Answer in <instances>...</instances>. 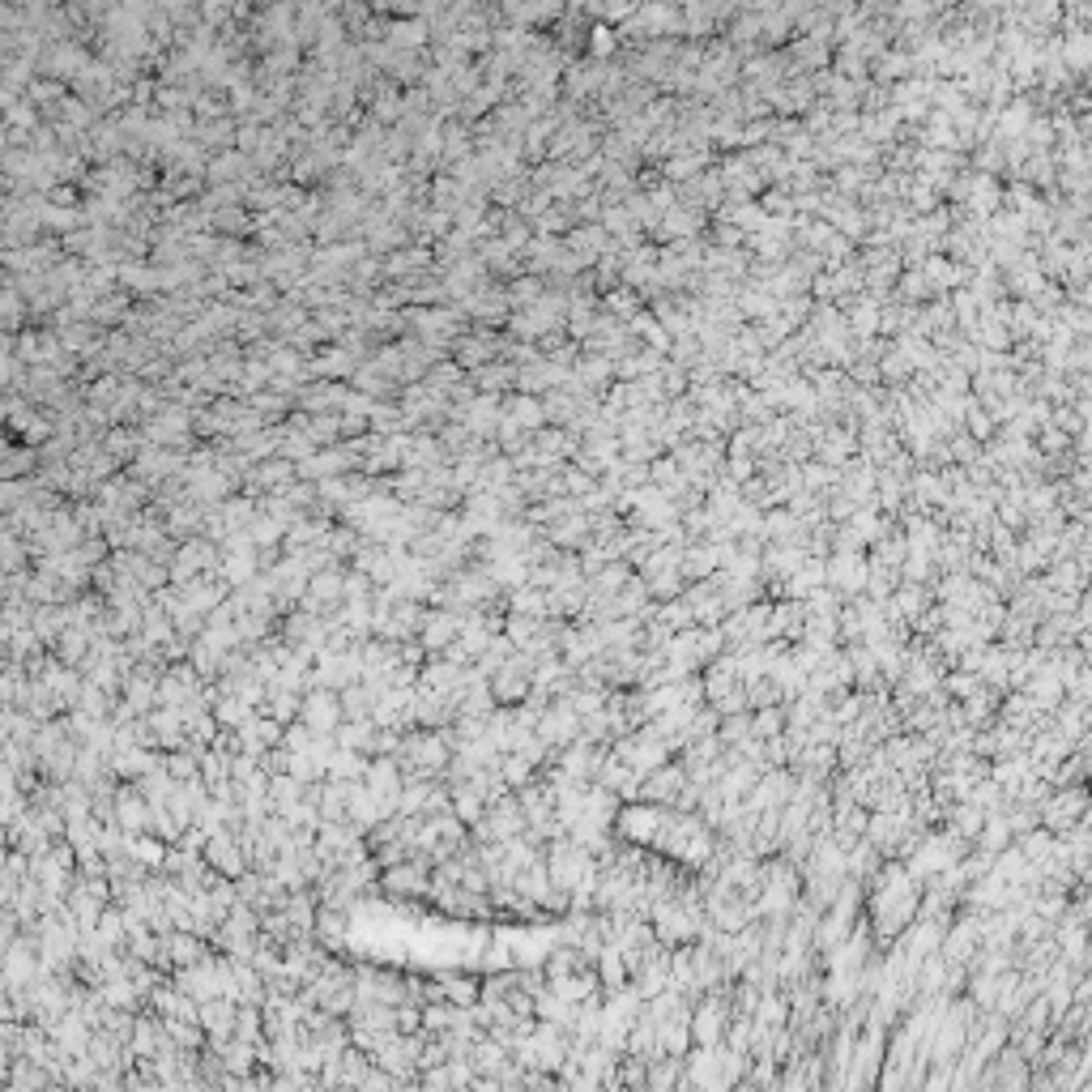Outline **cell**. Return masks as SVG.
I'll return each instance as SVG.
<instances>
[{
	"instance_id": "obj_41",
	"label": "cell",
	"mask_w": 1092,
	"mask_h": 1092,
	"mask_svg": "<svg viewBox=\"0 0 1092 1092\" xmlns=\"http://www.w3.org/2000/svg\"><path fill=\"white\" fill-rule=\"evenodd\" d=\"M1080 576H1084V567L1071 564V559H1067L1062 567H1054V572H1050V589H1059V593H1076L1080 585H1084Z\"/></svg>"
},
{
	"instance_id": "obj_14",
	"label": "cell",
	"mask_w": 1092,
	"mask_h": 1092,
	"mask_svg": "<svg viewBox=\"0 0 1092 1092\" xmlns=\"http://www.w3.org/2000/svg\"><path fill=\"white\" fill-rule=\"evenodd\" d=\"M461 670L457 662H448L444 653H431L427 666L418 670V687H427V692H439V696H453L457 687H461Z\"/></svg>"
},
{
	"instance_id": "obj_16",
	"label": "cell",
	"mask_w": 1092,
	"mask_h": 1092,
	"mask_svg": "<svg viewBox=\"0 0 1092 1092\" xmlns=\"http://www.w3.org/2000/svg\"><path fill=\"white\" fill-rule=\"evenodd\" d=\"M346 934H351V910H342V905H320V913H316L320 948H342Z\"/></svg>"
},
{
	"instance_id": "obj_13",
	"label": "cell",
	"mask_w": 1092,
	"mask_h": 1092,
	"mask_svg": "<svg viewBox=\"0 0 1092 1092\" xmlns=\"http://www.w3.org/2000/svg\"><path fill=\"white\" fill-rule=\"evenodd\" d=\"M145 717H150L154 734H159V747H162V751H180V747H188V726H183V709L159 704V709L145 713Z\"/></svg>"
},
{
	"instance_id": "obj_12",
	"label": "cell",
	"mask_w": 1092,
	"mask_h": 1092,
	"mask_svg": "<svg viewBox=\"0 0 1092 1092\" xmlns=\"http://www.w3.org/2000/svg\"><path fill=\"white\" fill-rule=\"evenodd\" d=\"M423 645L431 649V653H444L448 645H453L457 636H461V610H448V607H431L427 619H423Z\"/></svg>"
},
{
	"instance_id": "obj_18",
	"label": "cell",
	"mask_w": 1092,
	"mask_h": 1092,
	"mask_svg": "<svg viewBox=\"0 0 1092 1092\" xmlns=\"http://www.w3.org/2000/svg\"><path fill=\"white\" fill-rule=\"evenodd\" d=\"M1012 837H1016V832H1012V824H1007V815L995 811V815H986V824H981V832L973 837V846L995 858V853H1003L1007 846H1012Z\"/></svg>"
},
{
	"instance_id": "obj_37",
	"label": "cell",
	"mask_w": 1092,
	"mask_h": 1092,
	"mask_svg": "<svg viewBox=\"0 0 1092 1092\" xmlns=\"http://www.w3.org/2000/svg\"><path fill=\"white\" fill-rule=\"evenodd\" d=\"M247 534H252L256 546H282V543H287V525H282V521H273V517H265V512L252 521V529H247Z\"/></svg>"
},
{
	"instance_id": "obj_4",
	"label": "cell",
	"mask_w": 1092,
	"mask_h": 1092,
	"mask_svg": "<svg viewBox=\"0 0 1092 1092\" xmlns=\"http://www.w3.org/2000/svg\"><path fill=\"white\" fill-rule=\"evenodd\" d=\"M867 576H870V555L867 550H837L828 559V589H837L841 598H858L867 593Z\"/></svg>"
},
{
	"instance_id": "obj_20",
	"label": "cell",
	"mask_w": 1092,
	"mask_h": 1092,
	"mask_svg": "<svg viewBox=\"0 0 1092 1092\" xmlns=\"http://www.w3.org/2000/svg\"><path fill=\"white\" fill-rule=\"evenodd\" d=\"M90 640H95V636H90L86 628H64V636L56 640V645H52V653H56L64 666H77V670H81V662L90 657Z\"/></svg>"
},
{
	"instance_id": "obj_9",
	"label": "cell",
	"mask_w": 1092,
	"mask_h": 1092,
	"mask_svg": "<svg viewBox=\"0 0 1092 1092\" xmlns=\"http://www.w3.org/2000/svg\"><path fill=\"white\" fill-rule=\"evenodd\" d=\"M687 768L683 764H662V768H653V773H645V782H640V798L645 803H657V806H674L678 803V794H683V785H687Z\"/></svg>"
},
{
	"instance_id": "obj_1",
	"label": "cell",
	"mask_w": 1092,
	"mask_h": 1092,
	"mask_svg": "<svg viewBox=\"0 0 1092 1092\" xmlns=\"http://www.w3.org/2000/svg\"><path fill=\"white\" fill-rule=\"evenodd\" d=\"M670 806H657V803H645V798H636V803L619 806V820H614V832H619L623 841H632V846H653L657 832H662Z\"/></svg>"
},
{
	"instance_id": "obj_27",
	"label": "cell",
	"mask_w": 1092,
	"mask_h": 1092,
	"mask_svg": "<svg viewBox=\"0 0 1092 1092\" xmlns=\"http://www.w3.org/2000/svg\"><path fill=\"white\" fill-rule=\"evenodd\" d=\"M167 841L154 837V832H137L133 841H128V853H133L137 862H145L150 870H162V862H167Z\"/></svg>"
},
{
	"instance_id": "obj_29",
	"label": "cell",
	"mask_w": 1092,
	"mask_h": 1092,
	"mask_svg": "<svg viewBox=\"0 0 1092 1092\" xmlns=\"http://www.w3.org/2000/svg\"><path fill=\"white\" fill-rule=\"evenodd\" d=\"M747 704L751 709H768V704H785V692H782V683H777L773 674H756V678H747Z\"/></svg>"
},
{
	"instance_id": "obj_34",
	"label": "cell",
	"mask_w": 1092,
	"mask_h": 1092,
	"mask_svg": "<svg viewBox=\"0 0 1092 1092\" xmlns=\"http://www.w3.org/2000/svg\"><path fill=\"white\" fill-rule=\"evenodd\" d=\"M261 517V508H256L252 500H226L223 503V521L231 534H244V529H252V521Z\"/></svg>"
},
{
	"instance_id": "obj_30",
	"label": "cell",
	"mask_w": 1092,
	"mask_h": 1092,
	"mask_svg": "<svg viewBox=\"0 0 1092 1092\" xmlns=\"http://www.w3.org/2000/svg\"><path fill=\"white\" fill-rule=\"evenodd\" d=\"M508 610L534 614V619H546V589H538V585H521V589L508 593Z\"/></svg>"
},
{
	"instance_id": "obj_7",
	"label": "cell",
	"mask_w": 1092,
	"mask_h": 1092,
	"mask_svg": "<svg viewBox=\"0 0 1092 1092\" xmlns=\"http://www.w3.org/2000/svg\"><path fill=\"white\" fill-rule=\"evenodd\" d=\"M602 760H607V747L602 742H589V739H576L567 747H559V768L576 782H598L602 773Z\"/></svg>"
},
{
	"instance_id": "obj_6",
	"label": "cell",
	"mask_w": 1092,
	"mask_h": 1092,
	"mask_svg": "<svg viewBox=\"0 0 1092 1092\" xmlns=\"http://www.w3.org/2000/svg\"><path fill=\"white\" fill-rule=\"evenodd\" d=\"M176 977V986L183 990V995H192L197 1003H209V998L223 995V969H218V956H205L197 960V965H183L171 973Z\"/></svg>"
},
{
	"instance_id": "obj_23",
	"label": "cell",
	"mask_w": 1092,
	"mask_h": 1092,
	"mask_svg": "<svg viewBox=\"0 0 1092 1092\" xmlns=\"http://www.w3.org/2000/svg\"><path fill=\"white\" fill-rule=\"evenodd\" d=\"M598 977H602V995H610V990H619V986H628V977H632V969H628V960H623V952L619 948H602V956H598Z\"/></svg>"
},
{
	"instance_id": "obj_32",
	"label": "cell",
	"mask_w": 1092,
	"mask_h": 1092,
	"mask_svg": "<svg viewBox=\"0 0 1092 1092\" xmlns=\"http://www.w3.org/2000/svg\"><path fill=\"white\" fill-rule=\"evenodd\" d=\"M372 709H375V700H372V692L363 687V678H359V683H351V687H342V713H346V721L372 717Z\"/></svg>"
},
{
	"instance_id": "obj_28",
	"label": "cell",
	"mask_w": 1092,
	"mask_h": 1092,
	"mask_svg": "<svg viewBox=\"0 0 1092 1092\" xmlns=\"http://www.w3.org/2000/svg\"><path fill=\"white\" fill-rule=\"evenodd\" d=\"M223 657H226V649H218L209 636H197V640H192L188 662L197 666L205 678H218V674H223Z\"/></svg>"
},
{
	"instance_id": "obj_40",
	"label": "cell",
	"mask_w": 1092,
	"mask_h": 1092,
	"mask_svg": "<svg viewBox=\"0 0 1092 1092\" xmlns=\"http://www.w3.org/2000/svg\"><path fill=\"white\" fill-rule=\"evenodd\" d=\"M188 495H192V500H201V503H218L226 495V482L218 479V474H197L192 486H188Z\"/></svg>"
},
{
	"instance_id": "obj_26",
	"label": "cell",
	"mask_w": 1092,
	"mask_h": 1092,
	"mask_svg": "<svg viewBox=\"0 0 1092 1092\" xmlns=\"http://www.w3.org/2000/svg\"><path fill=\"white\" fill-rule=\"evenodd\" d=\"M320 820H325V824H351V806H346V782H333V777H325Z\"/></svg>"
},
{
	"instance_id": "obj_10",
	"label": "cell",
	"mask_w": 1092,
	"mask_h": 1092,
	"mask_svg": "<svg viewBox=\"0 0 1092 1092\" xmlns=\"http://www.w3.org/2000/svg\"><path fill=\"white\" fill-rule=\"evenodd\" d=\"M205 858L214 870H223L226 879H240L244 870H252V862H247V849L240 846V837H231V832H218V837H209L205 846Z\"/></svg>"
},
{
	"instance_id": "obj_19",
	"label": "cell",
	"mask_w": 1092,
	"mask_h": 1092,
	"mask_svg": "<svg viewBox=\"0 0 1092 1092\" xmlns=\"http://www.w3.org/2000/svg\"><path fill=\"white\" fill-rule=\"evenodd\" d=\"M375 734H380V726H375L372 717H359V721H342V726L333 730V739H337V747L367 751V756H372V751H375Z\"/></svg>"
},
{
	"instance_id": "obj_21",
	"label": "cell",
	"mask_w": 1092,
	"mask_h": 1092,
	"mask_svg": "<svg viewBox=\"0 0 1092 1092\" xmlns=\"http://www.w3.org/2000/svg\"><path fill=\"white\" fill-rule=\"evenodd\" d=\"M981 824H986V811H981V806L973 803V798H960V803L948 811V828L956 832V837H965V841L977 837Z\"/></svg>"
},
{
	"instance_id": "obj_17",
	"label": "cell",
	"mask_w": 1092,
	"mask_h": 1092,
	"mask_svg": "<svg viewBox=\"0 0 1092 1092\" xmlns=\"http://www.w3.org/2000/svg\"><path fill=\"white\" fill-rule=\"evenodd\" d=\"M167 948H171V965H176V969L214 956V952H209V939H205V934H197V931H171Z\"/></svg>"
},
{
	"instance_id": "obj_45",
	"label": "cell",
	"mask_w": 1092,
	"mask_h": 1092,
	"mask_svg": "<svg viewBox=\"0 0 1092 1092\" xmlns=\"http://www.w3.org/2000/svg\"><path fill=\"white\" fill-rule=\"evenodd\" d=\"M261 768H265L269 777H273V773H287V768H290V751L282 747V742H278V747H269V751L261 756Z\"/></svg>"
},
{
	"instance_id": "obj_48",
	"label": "cell",
	"mask_w": 1092,
	"mask_h": 1092,
	"mask_svg": "<svg viewBox=\"0 0 1092 1092\" xmlns=\"http://www.w3.org/2000/svg\"><path fill=\"white\" fill-rule=\"evenodd\" d=\"M567 479H572V482H567V491H589V486H593L589 474H567Z\"/></svg>"
},
{
	"instance_id": "obj_36",
	"label": "cell",
	"mask_w": 1092,
	"mask_h": 1092,
	"mask_svg": "<svg viewBox=\"0 0 1092 1092\" xmlns=\"http://www.w3.org/2000/svg\"><path fill=\"white\" fill-rule=\"evenodd\" d=\"M543 623H546V619H534V614H517V610H508V623H503V632H508L512 645L521 649V645H529V640H534L538 632H543Z\"/></svg>"
},
{
	"instance_id": "obj_49",
	"label": "cell",
	"mask_w": 1092,
	"mask_h": 1092,
	"mask_svg": "<svg viewBox=\"0 0 1092 1092\" xmlns=\"http://www.w3.org/2000/svg\"><path fill=\"white\" fill-rule=\"evenodd\" d=\"M1080 832H1084V837L1092 841V806H1088V811H1084V820H1080Z\"/></svg>"
},
{
	"instance_id": "obj_35",
	"label": "cell",
	"mask_w": 1092,
	"mask_h": 1092,
	"mask_svg": "<svg viewBox=\"0 0 1092 1092\" xmlns=\"http://www.w3.org/2000/svg\"><path fill=\"white\" fill-rule=\"evenodd\" d=\"M150 832H154V837H162L167 846H176V841L183 837V824L176 820V811L162 803V806H150Z\"/></svg>"
},
{
	"instance_id": "obj_39",
	"label": "cell",
	"mask_w": 1092,
	"mask_h": 1092,
	"mask_svg": "<svg viewBox=\"0 0 1092 1092\" xmlns=\"http://www.w3.org/2000/svg\"><path fill=\"white\" fill-rule=\"evenodd\" d=\"M167 768H171L176 782H192V777H201V760H197V751H188V747L167 751Z\"/></svg>"
},
{
	"instance_id": "obj_11",
	"label": "cell",
	"mask_w": 1092,
	"mask_h": 1092,
	"mask_svg": "<svg viewBox=\"0 0 1092 1092\" xmlns=\"http://www.w3.org/2000/svg\"><path fill=\"white\" fill-rule=\"evenodd\" d=\"M116 824L124 832H150V798L137 789V782H120V794H116Z\"/></svg>"
},
{
	"instance_id": "obj_47",
	"label": "cell",
	"mask_w": 1092,
	"mask_h": 1092,
	"mask_svg": "<svg viewBox=\"0 0 1092 1092\" xmlns=\"http://www.w3.org/2000/svg\"><path fill=\"white\" fill-rule=\"evenodd\" d=\"M1076 917H1080V922H1084L1088 931H1092V888L1084 892V901H1080V913H1076Z\"/></svg>"
},
{
	"instance_id": "obj_2",
	"label": "cell",
	"mask_w": 1092,
	"mask_h": 1092,
	"mask_svg": "<svg viewBox=\"0 0 1092 1092\" xmlns=\"http://www.w3.org/2000/svg\"><path fill=\"white\" fill-rule=\"evenodd\" d=\"M1088 798H1092V785L1084 789V785H1059V794H1050V798H1041V824L1045 828H1059V832H1076L1080 828V820H1084V811H1088Z\"/></svg>"
},
{
	"instance_id": "obj_15",
	"label": "cell",
	"mask_w": 1092,
	"mask_h": 1092,
	"mask_svg": "<svg viewBox=\"0 0 1092 1092\" xmlns=\"http://www.w3.org/2000/svg\"><path fill=\"white\" fill-rule=\"evenodd\" d=\"M159 747H120L112 751V773L120 782H137L141 773H150L154 764H162V756H154Z\"/></svg>"
},
{
	"instance_id": "obj_33",
	"label": "cell",
	"mask_w": 1092,
	"mask_h": 1092,
	"mask_svg": "<svg viewBox=\"0 0 1092 1092\" xmlns=\"http://www.w3.org/2000/svg\"><path fill=\"white\" fill-rule=\"evenodd\" d=\"M500 773H503V782H508L512 789H521V785H529L534 782V773H538V764H529L521 751H503V760H500Z\"/></svg>"
},
{
	"instance_id": "obj_22",
	"label": "cell",
	"mask_w": 1092,
	"mask_h": 1092,
	"mask_svg": "<svg viewBox=\"0 0 1092 1092\" xmlns=\"http://www.w3.org/2000/svg\"><path fill=\"white\" fill-rule=\"evenodd\" d=\"M367 764H372L367 751L337 747L333 756H329V777H333V782H354V777H367Z\"/></svg>"
},
{
	"instance_id": "obj_25",
	"label": "cell",
	"mask_w": 1092,
	"mask_h": 1092,
	"mask_svg": "<svg viewBox=\"0 0 1092 1092\" xmlns=\"http://www.w3.org/2000/svg\"><path fill=\"white\" fill-rule=\"evenodd\" d=\"M295 803H304V782L290 777V773H273L269 777V806L282 815V811H290Z\"/></svg>"
},
{
	"instance_id": "obj_44",
	"label": "cell",
	"mask_w": 1092,
	"mask_h": 1092,
	"mask_svg": "<svg viewBox=\"0 0 1092 1092\" xmlns=\"http://www.w3.org/2000/svg\"><path fill=\"white\" fill-rule=\"evenodd\" d=\"M397 1029L401 1033H418V1029H423V1007H418V1003H401L397 1007Z\"/></svg>"
},
{
	"instance_id": "obj_43",
	"label": "cell",
	"mask_w": 1092,
	"mask_h": 1092,
	"mask_svg": "<svg viewBox=\"0 0 1092 1092\" xmlns=\"http://www.w3.org/2000/svg\"><path fill=\"white\" fill-rule=\"evenodd\" d=\"M444 990H448V998H453L457 1007H470V1003H479V990L470 986L465 977H444Z\"/></svg>"
},
{
	"instance_id": "obj_24",
	"label": "cell",
	"mask_w": 1092,
	"mask_h": 1092,
	"mask_svg": "<svg viewBox=\"0 0 1092 1092\" xmlns=\"http://www.w3.org/2000/svg\"><path fill=\"white\" fill-rule=\"evenodd\" d=\"M256 704H247V700H240V696H231V692H223V700L214 704V717H218V726H226V730H240V726H247V721L256 717Z\"/></svg>"
},
{
	"instance_id": "obj_38",
	"label": "cell",
	"mask_w": 1092,
	"mask_h": 1092,
	"mask_svg": "<svg viewBox=\"0 0 1092 1092\" xmlns=\"http://www.w3.org/2000/svg\"><path fill=\"white\" fill-rule=\"evenodd\" d=\"M1020 853H1024V858L1033 862V867H1041V862H1045V858H1050V853H1054V837H1050V828H1045V832H1037V828H1033V832H1024V841H1020Z\"/></svg>"
},
{
	"instance_id": "obj_5",
	"label": "cell",
	"mask_w": 1092,
	"mask_h": 1092,
	"mask_svg": "<svg viewBox=\"0 0 1092 1092\" xmlns=\"http://www.w3.org/2000/svg\"><path fill=\"white\" fill-rule=\"evenodd\" d=\"M299 721H304L311 734H333V730L346 721V713H342V692H333V687H311V692L304 696Z\"/></svg>"
},
{
	"instance_id": "obj_50",
	"label": "cell",
	"mask_w": 1092,
	"mask_h": 1092,
	"mask_svg": "<svg viewBox=\"0 0 1092 1092\" xmlns=\"http://www.w3.org/2000/svg\"><path fill=\"white\" fill-rule=\"evenodd\" d=\"M1080 645H1084V662L1092 666V632H1088V636H1084V640H1080Z\"/></svg>"
},
{
	"instance_id": "obj_42",
	"label": "cell",
	"mask_w": 1092,
	"mask_h": 1092,
	"mask_svg": "<svg viewBox=\"0 0 1092 1092\" xmlns=\"http://www.w3.org/2000/svg\"><path fill=\"white\" fill-rule=\"evenodd\" d=\"M311 742H316V734H311L304 721H290L287 734H282V747L287 751H311Z\"/></svg>"
},
{
	"instance_id": "obj_31",
	"label": "cell",
	"mask_w": 1092,
	"mask_h": 1092,
	"mask_svg": "<svg viewBox=\"0 0 1092 1092\" xmlns=\"http://www.w3.org/2000/svg\"><path fill=\"white\" fill-rule=\"evenodd\" d=\"M751 730H756V739H777V734H785V704H768V709H751Z\"/></svg>"
},
{
	"instance_id": "obj_46",
	"label": "cell",
	"mask_w": 1092,
	"mask_h": 1092,
	"mask_svg": "<svg viewBox=\"0 0 1092 1092\" xmlns=\"http://www.w3.org/2000/svg\"><path fill=\"white\" fill-rule=\"evenodd\" d=\"M22 495H26V486H22V482H13V479H9V482H5V508H9V512H13V508H17V500H22Z\"/></svg>"
},
{
	"instance_id": "obj_3",
	"label": "cell",
	"mask_w": 1092,
	"mask_h": 1092,
	"mask_svg": "<svg viewBox=\"0 0 1092 1092\" xmlns=\"http://www.w3.org/2000/svg\"><path fill=\"white\" fill-rule=\"evenodd\" d=\"M534 666H538V657H529V653H521V649H517V653H512L508 662L491 674V696L500 704L529 700V696H534Z\"/></svg>"
},
{
	"instance_id": "obj_8",
	"label": "cell",
	"mask_w": 1092,
	"mask_h": 1092,
	"mask_svg": "<svg viewBox=\"0 0 1092 1092\" xmlns=\"http://www.w3.org/2000/svg\"><path fill=\"white\" fill-rule=\"evenodd\" d=\"M486 824H491L495 841H512L529 828V815H525V806H521L517 789H508L503 798H495V803L486 806Z\"/></svg>"
}]
</instances>
